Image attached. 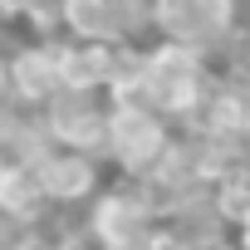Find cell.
<instances>
[{"instance_id": "cell-1", "label": "cell", "mask_w": 250, "mask_h": 250, "mask_svg": "<svg viewBox=\"0 0 250 250\" xmlns=\"http://www.w3.org/2000/svg\"><path fill=\"white\" fill-rule=\"evenodd\" d=\"M211 83H216V69L201 54L162 44V40H152L143 49V103L172 128H191L196 123Z\"/></svg>"}, {"instance_id": "cell-2", "label": "cell", "mask_w": 250, "mask_h": 250, "mask_svg": "<svg viewBox=\"0 0 250 250\" xmlns=\"http://www.w3.org/2000/svg\"><path fill=\"white\" fill-rule=\"evenodd\" d=\"M240 25H245V15L230 5V0H157V5H147L152 40L191 49L211 69L226 59V49H230Z\"/></svg>"}, {"instance_id": "cell-12", "label": "cell", "mask_w": 250, "mask_h": 250, "mask_svg": "<svg viewBox=\"0 0 250 250\" xmlns=\"http://www.w3.org/2000/svg\"><path fill=\"white\" fill-rule=\"evenodd\" d=\"M230 245H235V250H250V221H240V226L230 230Z\"/></svg>"}, {"instance_id": "cell-10", "label": "cell", "mask_w": 250, "mask_h": 250, "mask_svg": "<svg viewBox=\"0 0 250 250\" xmlns=\"http://www.w3.org/2000/svg\"><path fill=\"white\" fill-rule=\"evenodd\" d=\"M206 196H211V206H216V216H221L226 230H235L240 221H250V162H235L230 172H221L206 187Z\"/></svg>"}, {"instance_id": "cell-4", "label": "cell", "mask_w": 250, "mask_h": 250, "mask_svg": "<svg viewBox=\"0 0 250 250\" xmlns=\"http://www.w3.org/2000/svg\"><path fill=\"white\" fill-rule=\"evenodd\" d=\"M172 123H162L152 108H108V128H103V167H113V177H133L143 182L167 143H172Z\"/></svg>"}, {"instance_id": "cell-11", "label": "cell", "mask_w": 250, "mask_h": 250, "mask_svg": "<svg viewBox=\"0 0 250 250\" xmlns=\"http://www.w3.org/2000/svg\"><path fill=\"white\" fill-rule=\"evenodd\" d=\"M54 250H98L83 230H79V221H59V235H54Z\"/></svg>"}, {"instance_id": "cell-3", "label": "cell", "mask_w": 250, "mask_h": 250, "mask_svg": "<svg viewBox=\"0 0 250 250\" xmlns=\"http://www.w3.org/2000/svg\"><path fill=\"white\" fill-rule=\"evenodd\" d=\"M79 230L98 245V250H133L143 235L157 230V206L147 196L143 182L133 177H108L103 191L83 206Z\"/></svg>"}, {"instance_id": "cell-9", "label": "cell", "mask_w": 250, "mask_h": 250, "mask_svg": "<svg viewBox=\"0 0 250 250\" xmlns=\"http://www.w3.org/2000/svg\"><path fill=\"white\" fill-rule=\"evenodd\" d=\"M108 79H113V49L108 44L59 40V83H64V93H108Z\"/></svg>"}, {"instance_id": "cell-8", "label": "cell", "mask_w": 250, "mask_h": 250, "mask_svg": "<svg viewBox=\"0 0 250 250\" xmlns=\"http://www.w3.org/2000/svg\"><path fill=\"white\" fill-rule=\"evenodd\" d=\"M0 226H5L10 235L54 226V211H49L30 162H0Z\"/></svg>"}, {"instance_id": "cell-5", "label": "cell", "mask_w": 250, "mask_h": 250, "mask_svg": "<svg viewBox=\"0 0 250 250\" xmlns=\"http://www.w3.org/2000/svg\"><path fill=\"white\" fill-rule=\"evenodd\" d=\"M35 177H40V191L54 211V221H79L83 206L103 191L108 182V167L98 157H83V152H64V147H49L40 162H30Z\"/></svg>"}, {"instance_id": "cell-6", "label": "cell", "mask_w": 250, "mask_h": 250, "mask_svg": "<svg viewBox=\"0 0 250 250\" xmlns=\"http://www.w3.org/2000/svg\"><path fill=\"white\" fill-rule=\"evenodd\" d=\"M35 118H40V133L49 147L83 152V157L103 162V128H108V98L103 93H59Z\"/></svg>"}, {"instance_id": "cell-7", "label": "cell", "mask_w": 250, "mask_h": 250, "mask_svg": "<svg viewBox=\"0 0 250 250\" xmlns=\"http://www.w3.org/2000/svg\"><path fill=\"white\" fill-rule=\"evenodd\" d=\"M5 79H10V108L40 113L49 108L64 83H59V40H25L5 49Z\"/></svg>"}]
</instances>
